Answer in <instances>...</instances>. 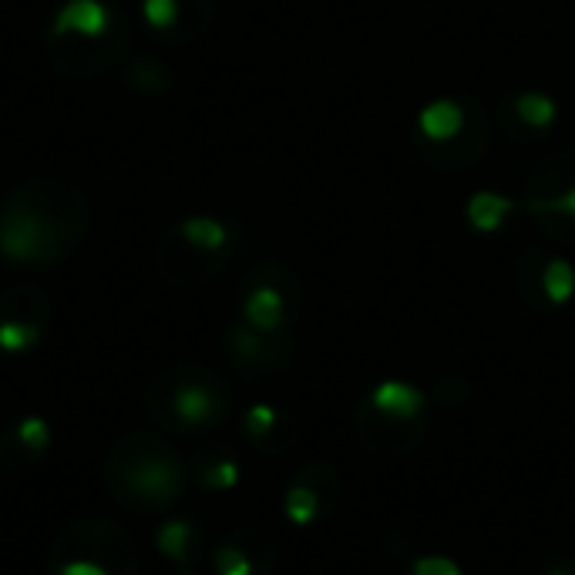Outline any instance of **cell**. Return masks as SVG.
Instances as JSON below:
<instances>
[{"instance_id":"15","label":"cell","mask_w":575,"mask_h":575,"mask_svg":"<svg viewBox=\"0 0 575 575\" xmlns=\"http://www.w3.org/2000/svg\"><path fill=\"white\" fill-rule=\"evenodd\" d=\"M216 572L219 575H256V565L239 545L229 542L216 552Z\"/></svg>"},{"instance_id":"21","label":"cell","mask_w":575,"mask_h":575,"mask_svg":"<svg viewBox=\"0 0 575 575\" xmlns=\"http://www.w3.org/2000/svg\"><path fill=\"white\" fill-rule=\"evenodd\" d=\"M532 209H539V212H562V216L575 219V189H569V192H565V196H559V199H549V202H535Z\"/></svg>"},{"instance_id":"20","label":"cell","mask_w":575,"mask_h":575,"mask_svg":"<svg viewBox=\"0 0 575 575\" xmlns=\"http://www.w3.org/2000/svg\"><path fill=\"white\" fill-rule=\"evenodd\" d=\"M175 14H179L175 0H145V17L152 27H169L175 21Z\"/></svg>"},{"instance_id":"10","label":"cell","mask_w":575,"mask_h":575,"mask_svg":"<svg viewBox=\"0 0 575 575\" xmlns=\"http://www.w3.org/2000/svg\"><path fill=\"white\" fill-rule=\"evenodd\" d=\"M542 290H545V296H549L552 306H565L572 300L575 296V270H572L569 259H562V256L549 259V266H545V273H542Z\"/></svg>"},{"instance_id":"4","label":"cell","mask_w":575,"mask_h":575,"mask_svg":"<svg viewBox=\"0 0 575 575\" xmlns=\"http://www.w3.org/2000/svg\"><path fill=\"white\" fill-rule=\"evenodd\" d=\"M108 27V11L98 0H71L61 7V14L54 17V34H85L98 37Z\"/></svg>"},{"instance_id":"7","label":"cell","mask_w":575,"mask_h":575,"mask_svg":"<svg viewBox=\"0 0 575 575\" xmlns=\"http://www.w3.org/2000/svg\"><path fill=\"white\" fill-rule=\"evenodd\" d=\"M283 512H286V518H290L293 525H300V528L313 525L320 518V512H323V491L303 475L300 481H296V485H290V491H286Z\"/></svg>"},{"instance_id":"3","label":"cell","mask_w":575,"mask_h":575,"mask_svg":"<svg viewBox=\"0 0 575 575\" xmlns=\"http://www.w3.org/2000/svg\"><path fill=\"white\" fill-rule=\"evenodd\" d=\"M172 411L185 428H206L222 414V397L206 384H182L172 397Z\"/></svg>"},{"instance_id":"12","label":"cell","mask_w":575,"mask_h":575,"mask_svg":"<svg viewBox=\"0 0 575 575\" xmlns=\"http://www.w3.org/2000/svg\"><path fill=\"white\" fill-rule=\"evenodd\" d=\"M182 233L192 246H199V249H222L226 246V229H222V222L209 219V216L189 219L182 226Z\"/></svg>"},{"instance_id":"11","label":"cell","mask_w":575,"mask_h":575,"mask_svg":"<svg viewBox=\"0 0 575 575\" xmlns=\"http://www.w3.org/2000/svg\"><path fill=\"white\" fill-rule=\"evenodd\" d=\"M518 118H522L525 125L532 128H545L555 122V115H559V108H555V101L549 95H539V91H528V95L518 98Z\"/></svg>"},{"instance_id":"6","label":"cell","mask_w":575,"mask_h":575,"mask_svg":"<svg viewBox=\"0 0 575 575\" xmlns=\"http://www.w3.org/2000/svg\"><path fill=\"white\" fill-rule=\"evenodd\" d=\"M461 125H465V111H461L458 101H448V98L431 101V105L417 115V128H421L431 142H448V138L461 132Z\"/></svg>"},{"instance_id":"22","label":"cell","mask_w":575,"mask_h":575,"mask_svg":"<svg viewBox=\"0 0 575 575\" xmlns=\"http://www.w3.org/2000/svg\"><path fill=\"white\" fill-rule=\"evenodd\" d=\"M61 575H108L101 569L98 562H88V559H74L68 565H61Z\"/></svg>"},{"instance_id":"8","label":"cell","mask_w":575,"mask_h":575,"mask_svg":"<svg viewBox=\"0 0 575 575\" xmlns=\"http://www.w3.org/2000/svg\"><path fill=\"white\" fill-rule=\"evenodd\" d=\"M512 209H515V202L498 196V192H475L468 202V222L478 229V233H495V229L505 226Z\"/></svg>"},{"instance_id":"19","label":"cell","mask_w":575,"mask_h":575,"mask_svg":"<svg viewBox=\"0 0 575 575\" xmlns=\"http://www.w3.org/2000/svg\"><path fill=\"white\" fill-rule=\"evenodd\" d=\"M411 575H461V569L448 555H421V559H414Z\"/></svg>"},{"instance_id":"17","label":"cell","mask_w":575,"mask_h":575,"mask_svg":"<svg viewBox=\"0 0 575 575\" xmlns=\"http://www.w3.org/2000/svg\"><path fill=\"white\" fill-rule=\"evenodd\" d=\"M199 478H202V485H206V488L226 491V488H233L236 481H239V465H236V461H229V458H222V461H216V465L202 468Z\"/></svg>"},{"instance_id":"14","label":"cell","mask_w":575,"mask_h":575,"mask_svg":"<svg viewBox=\"0 0 575 575\" xmlns=\"http://www.w3.org/2000/svg\"><path fill=\"white\" fill-rule=\"evenodd\" d=\"M37 337H41V330L34 323H17V320L0 323V350H7V354H21V350L34 347Z\"/></svg>"},{"instance_id":"2","label":"cell","mask_w":575,"mask_h":575,"mask_svg":"<svg viewBox=\"0 0 575 575\" xmlns=\"http://www.w3.org/2000/svg\"><path fill=\"white\" fill-rule=\"evenodd\" d=\"M364 407L367 411H374L377 417H387V421L424 424L428 394L414 384H404V380H384V384H377L374 391H370Z\"/></svg>"},{"instance_id":"18","label":"cell","mask_w":575,"mask_h":575,"mask_svg":"<svg viewBox=\"0 0 575 575\" xmlns=\"http://www.w3.org/2000/svg\"><path fill=\"white\" fill-rule=\"evenodd\" d=\"M17 438H21L24 448L44 451V448H48V438H51L48 421H44V417H24L21 428H17Z\"/></svg>"},{"instance_id":"23","label":"cell","mask_w":575,"mask_h":575,"mask_svg":"<svg viewBox=\"0 0 575 575\" xmlns=\"http://www.w3.org/2000/svg\"><path fill=\"white\" fill-rule=\"evenodd\" d=\"M545 575H575V565H552Z\"/></svg>"},{"instance_id":"9","label":"cell","mask_w":575,"mask_h":575,"mask_svg":"<svg viewBox=\"0 0 575 575\" xmlns=\"http://www.w3.org/2000/svg\"><path fill=\"white\" fill-rule=\"evenodd\" d=\"M283 313H286V303L280 290L273 286H259L246 296V320L253 323L256 330H276L283 323Z\"/></svg>"},{"instance_id":"1","label":"cell","mask_w":575,"mask_h":575,"mask_svg":"<svg viewBox=\"0 0 575 575\" xmlns=\"http://www.w3.org/2000/svg\"><path fill=\"white\" fill-rule=\"evenodd\" d=\"M128 481H132V488L138 495H145L148 502L169 505L175 502V495H179L182 488V468L169 451H152L135 461L132 471H128Z\"/></svg>"},{"instance_id":"16","label":"cell","mask_w":575,"mask_h":575,"mask_svg":"<svg viewBox=\"0 0 575 575\" xmlns=\"http://www.w3.org/2000/svg\"><path fill=\"white\" fill-rule=\"evenodd\" d=\"M276 424H280V414H276V407L270 404H253L246 411V434L256 441H266V434H270Z\"/></svg>"},{"instance_id":"13","label":"cell","mask_w":575,"mask_h":575,"mask_svg":"<svg viewBox=\"0 0 575 575\" xmlns=\"http://www.w3.org/2000/svg\"><path fill=\"white\" fill-rule=\"evenodd\" d=\"M155 542H159V549L169 555V559L185 562V555H189V542H192V525L189 522L162 525V532L155 535Z\"/></svg>"},{"instance_id":"5","label":"cell","mask_w":575,"mask_h":575,"mask_svg":"<svg viewBox=\"0 0 575 575\" xmlns=\"http://www.w3.org/2000/svg\"><path fill=\"white\" fill-rule=\"evenodd\" d=\"M0 249L11 259H37L44 253V233L41 222L31 216H17L7 219L0 229Z\"/></svg>"}]
</instances>
